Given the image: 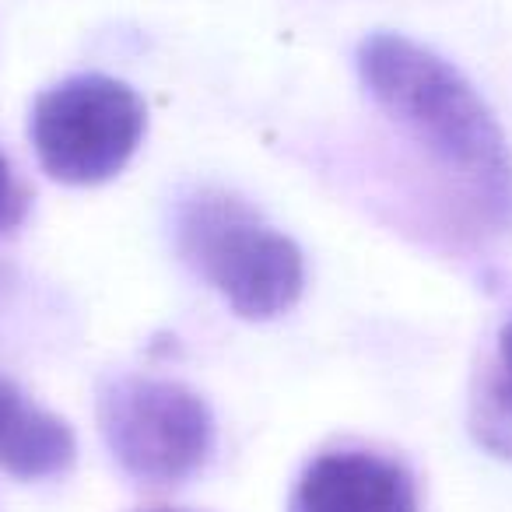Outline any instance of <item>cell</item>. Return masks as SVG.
<instances>
[{
	"label": "cell",
	"mask_w": 512,
	"mask_h": 512,
	"mask_svg": "<svg viewBox=\"0 0 512 512\" xmlns=\"http://www.w3.org/2000/svg\"><path fill=\"white\" fill-rule=\"evenodd\" d=\"M176 249L242 320H274L306 288L302 249L235 193H190L176 207Z\"/></svg>",
	"instance_id": "7a4b0ae2"
},
{
	"label": "cell",
	"mask_w": 512,
	"mask_h": 512,
	"mask_svg": "<svg viewBox=\"0 0 512 512\" xmlns=\"http://www.w3.org/2000/svg\"><path fill=\"white\" fill-rule=\"evenodd\" d=\"M491 404L498 407V414L512 418V320L498 334V369L491 379Z\"/></svg>",
	"instance_id": "52a82bcc"
},
{
	"label": "cell",
	"mask_w": 512,
	"mask_h": 512,
	"mask_svg": "<svg viewBox=\"0 0 512 512\" xmlns=\"http://www.w3.org/2000/svg\"><path fill=\"white\" fill-rule=\"evenodd\" d=\"M78 442L64 418L32 404L8 376H0V470L43 481L74 463Z\"/></svg>",
	"instance_id": "8992f818"
},
{
	"label": "cell",
	"mask_w": 512,
	"mask_h": 512,
	"mask_svg": "<svg viewBox=\"0 0 512 512\" xmlns=\"http://www.w3.org/2000/svg\"><path fill=\"white\" fill-rule=\"evenodd\" d=\"M144 102L127 81L74 74L32 102L29 137L39 165L57 183L95 186L113 179L141 148Z\"/></svg>",
	"instance_id": "3957f363"
},
{
	"label": "cell",
	"mask_w": 512,
	"mask_h": 512,
	"mask_svg": "<svg viewBox=\"0 0 512 512\" xmlns=\"http://www.w3.org/2000/svg\"><path fill=\"white\" fill-rule=\"evenodd\" d=\"M358 74L379 109L456 179L474 211L512 225V151L488 102L439 53L397 32L358 46Z\"/></svg>",
	"instance_id": "6da1fadb"
},
{
	"label": "cell",
	"mask_w": 512,
	"mask_h": 512,
	"mask_svg": "<svg viewBox=\"0 0 512 512\" xmlns=\"http://www.w3.org/2000/svg\"><path fill=\"white\" fill-rule=\"evenodd\" d=\"M25 211H29V193H25V186L15 179L8 158L0 155V232L18 225V221L25 218Z\"/></svg>",
	"instance_id": "ba28073f"
},
{
	"label": "cell",
	"mask_w": 512,
	"mask_h": 512,
	"mask_svg": "<svg viewBox=\"0 0 512 512\" xmlns=\"http://www.w3.org/2000/svg\"><path fill=\"white\" fill-rule=\"evenodd\" d=\"M288 512H418L404 463L372 449H330L299 477Z\"/></svg>",
	"instance_id": "5b68a950"
},
{
	"label": "cell",
	"mask_w": 512,
	"mask_h": 512,
	"mask_svg": "<svg viewBox=\"0 0 512 512\" xmlns=\"http://www.w3.org/2000/svg\"><path fill=\"white\" fill-rule=\"evenodd\" d=\"M95 414L113 460L141 484H179L211 456V407L176 379H109Z\"/></svg>",
	"instance_id": "277c9868"
}]
</instances>
